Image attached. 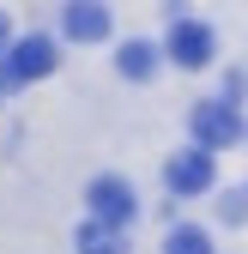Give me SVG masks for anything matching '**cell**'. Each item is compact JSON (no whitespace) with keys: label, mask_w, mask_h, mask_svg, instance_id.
Instances as JSON below:
<instances>
[{"label":"cell","mask_w":248,"mask_h":254,"mask_svg":"<svg viewBox=\"0 0 248 254\" xmlns=\"http://www.w3.org/2000/svg\"><path fill=\"white\" fill-rule=\"evenodd\" d=\"M85 206H91V218H97V224H127L133 218V188L121 182V176H97L91 182V194H85Z\"/></svg>","instance_id":"obj_1"},{"label":"cell","mask_w":248,"mask_h":254,"mask_svg":"<svg viewBox=\"0 0 248 254\" xmlns=\"http://www.w3.org/2000/svg\"><path fill=\"white\" fill-rule=\"evenodd\" d=\"M43 73H55V43H49V37H24V43H12L6 67H0V79H6V85L43 79Z\"/></svg>","instance_id":"obj_2"},{"label":"cell","mask_w":248,"mask_h":254,"mask_svg":"<svg viewBox=\"0 0 248 254\" xmlns=\"http://www.w3.org/2000/svg\"><path fill=\"white\" fill-rule=\"evenodd\" d=\"M236 133H242L236 109H224V103H200L194 109V139H200V151H224V145H236Z\"/></svg>","instance_id":"obj_3"},{"label":"cell","mask_w":248,"mask_h":254,"mask_svg":"<svg viewBox=\"0 0 248 254\" xmlns=\"http://www.w3.org/2000/svg\"><path fill=\"white\" fill-rule=\"evenodd\" d=\"M164 182L176 188V194H206L212 188V151H182V157H170V170H164Z\"/></svg>","instance_id":"obj_4"},{"label":"cell","mask_w":248,"mask_h":254,"mask_svg":"<svg viewBox=\"0 0 248 254\" xmlns=\"http://www.w3.org/2000/svg\"><path fill=\"white\" fill-rule=\"evenodd\" d=\"M170 61H176V67H206V61H212V30L206 24H176L170 30Z\"/></svg>","instance_id":"obj_5"},{"label":"cell","mask_w":248,"mask_h":254,"mask_svg":"<svg viewBox=\"0 0 248 254\" xmlns=\"http://www.w3.org/2000/svg\"><path fill=\"white\" fill-rule=\"evenodd\" d=\"M61 24H67L73 43H103L109 37V12L97 6V0H73V6L61 12Z\"/></svg>","instance_id":"obj_6"},{"label":"cell","mask_w":248,"mask_h":254,"mask_svg":"<svg viewBox=\"0 0 248 254\" xmlns=\"http://www.w3.org/2000/svg\"><path fill=\"white\" fill-rule=\"evenodd\" d=\"M79 254H127V248H121L115 224H97V218H91V224L79 230Z\"/></svg>","instance_id":"obj_7"},{"label":"cell","mask_w":248,"mask_h":254,"mask_svg":"<svg viewBox=\"0 0 248 254\" xmlns=\"http://www.w3.org/2000/svg\"><path fill=\"white\" fill-rule=\"evenodd\" d=\"M115 67L127 73V79H151V67H158V55H151V43H127L115 55Z\"/></svg>","instance_id":"obj_8"},{"label":"cell","mask_w":248,"mask_h":254,"mask_svg":"<svg viewBox=\"0 0 248 254\" xmlns=\"http://www.w3.org/2000/svg\"><path fill=\"white\" fill-rule=\"evenodd\" d=\"M164 254H212V242H206V230H194V224H182V230H170Z\"/></svg>","instance_id":"obj_9"},{"label":"cell","mask_w":248,"mask_h":254,"mask_svg":"<svg viewBox=\"0 0 248 254\" xmlns=\"http://www.w3.org/2000/svg\"><path fill=\"white\" fill-rule=\"evenodd\" d=\"M0 43H6V12H0Z\"/></svg>","instance_id":"obj_10"}]
</instances>
